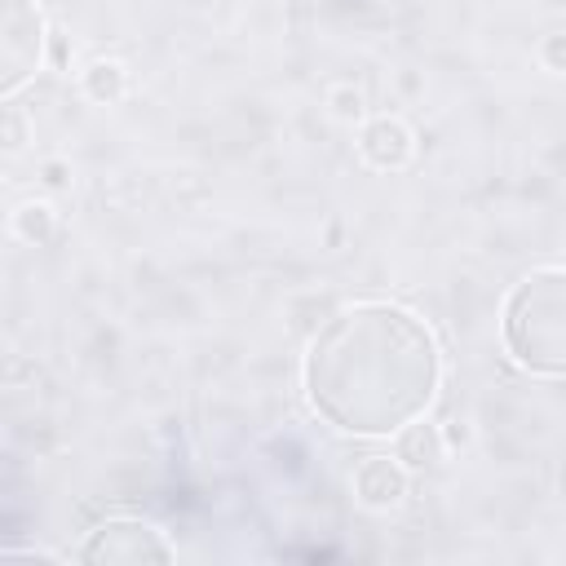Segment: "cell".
<instances>
[{
	"label": "cell",
	"mask_w": 566,
	"mask_h": 566,
	"mask_svg": "<svg viewBox=\"0 0 566 566\" xmlns=\"http://www.w3.org/2000/svg\"><path fill=\"white\" fill-rule=\"evenodd\" d=\"M301 389L336 433L394 438L416 416H429L442 389V349L407 305L354 301L310 336Z\"/></svg>",
	"instance_id": "1"
},
{
	"label": "cell",
	"mask_w": 566,
	"mask_h": 566,
	"mask_svg": "<svg viewBox=\"0 0 566 566\" xmlns=\"http://www.w3.org/2000/svg\"><path fill=\"white\" fill-rule=\"evenodd\" d=\"M500 336L509 358L544 380L566 371V270L539 265L513 283L500 310Z\"/></svg>",
	"instance_id": "2"
},
{
	"label": "cell",
	"mask_w": 566,
	"mask_h": 566,
	"mask_svg": "<svg viewBox=\"0 0 566 566\" xmlns=\"http://www.w3.org/2000/svg\"><path fill=\"white\" fill-rule=\"evenodd\" d=\"M49 22L35 0H0V97H13L44 66Z\"/></svg>",
	"instance_id": "3"
},
{
	"label": "cell",
	"mask_w": 566,
	"mask_h": 566,
	"mask_svg": "<svg viewBox=\"0 0 566 566\" xmlns=\"http://www.w3.org/2000/svg\"><path fill=\"white\" fill-rule=\"evenodd\" d=\"M75 557L80 562H106V566L111 562H172L177 548L168 544V535L155 522L133 517V513H115V517H102L84 535Z\"/></svg>",
	"instance_id": "4"
},
{
	"label": "cell",
	"mask_w": 566,
	"mask_h": 566,
	"mask_svg": "<svg viewBox=\"0 0 566 566\" xmlns=\"http://www.w3.org/2000/svg\"><path fill=\"white\" fill-rule=\"evenodd\" d=\"M354 128V150L371 172H402L416 159V128L402 115H367Z\"/></svg>",
	"instance_id": "5"
},
{
	"label": "cell",
	"mask_w": 566,
	"mask_h": 566,
	"mask_svg": "<svg viewBox=\"0 0 566 566\" xmlns=\"http://www.w3.org/2000/svg\"><path fill=\"white\" fill-rule=\"evenodd\" d=\"M349 486H354V500L371 513H394L402 509V500L411 495V469L389 451H376V455H363L349 473Z\"/></svg>",
	"instance_id": "6"
},
{
	"label": "cell",
	"mask_w": 566,
	"mask_h": 566,
	"mask_svg": "<svg viewBox=\"0 0 566 566\" xmlns=\"http://www.w3.org/2000/svg\"><path fill=\"white\" fill-rule=\"evenodd\" d=\"M394 455H398L407 469H438L451 451H447V442H442V424L416 416L411 424H402V429L394 433Z\"/></svg>",
	"instance_id": "7"
},
{
	"label": "cell",
	"mask_w": 566,
	"mask_h": 566,
	"mask_svg": "<svg viewBox=\"0 0 566 566\" xmlns=\"http://www.w3.org/2000/svg\"><path fill=\"white\" fill-rule=\"evenodd\" d=\"M80 84V97L93 102V106H119L128 97V66L119 57H93L80 66L75 75Z\"/></svg>",
	"instance_id": "8"
},
{
	"label": "cell",
	"mask_w": 566,
	"mask_h": 566,
	"mask_svg": "<svg viewBox=\"0 0 566 566\" xmlns=\"http://www.w3.org/2000/svg\"><path fill=\"white\" fill-rule=\"evenodd\" d=\"M9 230L27 248H49L57 239V230H62V217H57V208L49 199H22L9 212Z\"/></svg>",
	"instance_id": "9"
},
{
	"label": "cell",
	"mask_w": 566,
	"mask_h": 566,
	"mask_svg": "<svg viewBox=\"0 0 566 566\" xmlns=\"http://www.w3.org/2000/svg\"><path fill=\"white\" fill-rule=\"evenodd\" d=\"M323 111L336 119V124H363L367 119V93H363V84H354V80H336V84H327V93H323Z\"/></svg>",
	"instance_id": "10"
},
{
	"label": "cell",
	"mask_w": 566,
	"mask_h": 566,
	"mask_svg": "<svg viewBox=\"0 0 566 566\" xmlns=\"http://www.w3.org/2000/svg\"><path fill=\"white\" fill-rule=\"evenodd\" d=\"M27 146H31V115L18 102L0 97V155H22Z\"/></svg>",
	"instance_id": "11"
},
{
	"label": "cell",
	"mask_w": 566,
	"mask_h": 566,
	"mask_svg": "<svg viewBox=\"0 0 566 566\" xmlns=\"http://www.w3.org/2000/svg\"><path fill=\"white\" fill-rule=\"evenodd\" d=\"M535 53H539V62H544L548 75H562V71H566V35H562V31H548Z\"/></svg>",
	"instance_id": "12"
},
{
	"label": "cell",
	"mask_w": 566,
	"mask_h": 566,
	"mask_svg": "<svg viewBox=\"0 0 566 566\" xmlns=\"http://www.w3.org/2000/svg\"><path fill=\"white\" fill-rule=\"evenodd\" d=\"M40 181H44L49 190H71V164H66L62 155L44 159V164H40Z\"/></svg>",
	"instance_id": "13"
},
{
	"label": "cell",
	"mask_w": 566,
	"mask_h": 566,
	"mask_svg": "<svg viewBox=\"0 0 566 566\" xmlns=\"http://www.w3.org/2000/svg\"><path fill=\"white\" fill-rule=\"evenodd\" d=\"M0 557H35V562H53V553H44V548H0Z\"/></svg>",
	"instance_id": "14"
}]
</instances>
